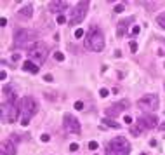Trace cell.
I'll use <instances>...</instances> for the list:
<instances>
[{
  "label": "cell",
  "instance_id": "cell-36",
  "mask_svg": "<svg viewBox=\"0 0 165 155\" xmlns=\"http://www.w3.org/2000/svg\"><path fill=\"white\" fill-rule=\"evenodd\" d=\"M19 59V54H12V61H17Z\"/></svg>",
  "mask_w": 165,
  "mask_h": 155
},
{
  "label": "cell",
  "instance_id": "cell-38",
  "mask_svg": "<svg viewBox=\"0 0 165 155\" xmlns=\"http://www.w3.org/2000/svg\"><path fill=\"white\" fill-rule=\"evenodd\" d=\"M163 66H165V65H163Z\"/></svg>",
  "mask_w": 165,
  "mask_h": 155
},
{
  "label": "cell",
  "instance_id": "cell-10",
  "mask_svg": "<svg viewBox=\"0 0 165 155\" xmlns=\"http://www.w3.org/2000/svg\"><path fill=\"white\" fill-rule=\"evenodd\" d=\"M137 127L141 129H158V119L155 113H143L137 119Z\"/></svg>",
  "mask_w": 165,
  "mask_h": 155
},
{
  "label": "cell",
  "instance_id": "cell-17",
  "mask_svg": "<svg viewBox=\"0 0 165 155\" xmlns=\"http://www.w3.org/2000/svg\"><path fill=\"white\" fill-rule=\"evenodd\" d=\"M156 23H158V25L165 30V12H160L158 16H156Z\"/></svg>",
  "mask_w": 165,
  "mask_h": 155
},
{
  "label": "cell",
  "instance_id": "cell-19",
  "mask_svg": "<svg viewBox=\"0 0 165 155\" xmlns=\"http://www.w3.org/2000/svg\"><path fill=\"white\" fill-rule=\"evenodd\" d=\"M123 9H125V5H123V4H117V5H115V7H113V11H115V12H117V14L123 12Z\"/></svg>",
  "mask_w": 165,
  "mask_h": 155
},
{
  "label": "cell",
  "instance_id": "cell-9",
  "mask_svg": "<svg viewBox=\"0 0 165 155\" xmlns=\"http://www.w3.org/2000/svg\"><path fill=\"white\" fill-rule=\"evenodd\" d=\"M129 107H130L129 99H122V101H117V103H113L111 107H108L106 110H104V113H106L108 119H113V117H118L122 112H125Z\"/></svg>",
  "mask_w": 165,
  "mask_h": 155
},
{
  "label": "cell",
  "instance_id": "cell-31",
  "mask_svg": "<svg viewBox=\"0 0 165 155\" xmlns=\"http://www.w3.org/2000/svg\"><path fill=\"white\" fill-rule=\"evenodd\" d=\"M123 122H125V124H132V117L125 115V117H123Z\"/></svg>",
  "mask_w": 165,
  "mask_h": 155
},
{
  "label": "cell",
  "instance_id": "cell-26",
  "mask_svg": "<svg viewBox=\"0 0 165 155\" xmlns=\"http://www.w3.org/2000/svg\"><path fill=\"white\" fill-rule=\"evenodd\" d=\"M82 108H83L82 101H75V110H82Z\"/></svg>",
  "mask_w": 165,
  "mask_h": 155
},
{
  "label": "cell",
  "instance_id": "cell-1",
  "mask_svg": "<svg viewBox=\"0 0 165 155\" xmlns=\"http://www.w3.org/2000/svg\"><path fill=\"white\" fill-rule=\"evenodd\" d=\"M106 45V40H104V33L99 26L91 25V28L87 30L85 33V40H83V47L91 52H101Z\"/></svg>",
  "mask_w": 165,
  "mask_h": 155
},
{
  "label": "cell",
  "instance_id": "cell-3",
  "mask_svg": "<svg viewBox=\"0 0 165 155\" xmlns=\"http://www.w3.org/2000/svg\"><path fill=\"white\" fill-rule=\"evenodd\" d=\"M28 56H30V59L33 63H37V65H43L45 63V59H47L49 56V45L45 44V42H42V40H37V42H33V44L28 47Z\"/></svg>",
  "mask_w": 165,
  "mask_h": 155
},
{
  "label": "cell",
  "instance_id": "cell-23",
  "mask_svg": "<svg viewBox=\"0 0 165 155\" xmlns=\"http://www.w3.org/2000/svg\"><path fill=\"white\" fill-rule=\"evenodd\" d=\"M40 141L49 143V141H51V136H49V134H42V136H40Z\"/></svg>",
  "mask_w": 165,
  "mask_h": 155
},
{
  "label": "cell",
  "instance_id": "cell-30",
  "mask_svg": "<svg viewBox=\"0 0 165 155\" xmlns=\"http://www.w3.org/2000/svg\"><path fill=\"white\" fill-rule=\"evenodd\" d=\"M82 35H83V30H82V28H80V30H75V37H77V39H80Z\"/></svg>",
  "mask_w": 165,
  "mask_h": 155
},
{
  "label": "cell",
  "instance_id": "cell-18",
  "mask_svg": "<svg viewBox=\"0 0 165 155\" xmlns=\"http://www.w3.org/2000/svg\"><path fill=\"white\" fill-rule=\"evenodd\" d=\"M54 59H56V61H65V54L56 51V52H54Z\"/></svg>",
  "mask_w": 165,
  "mask_h": 155
},
{
  "label": "cell",
  "instance_id": "cell-34",
  "mask_svg": "<svg viewBox=\"0 0 165 155\" xmlns=\"http://www.w3.org/2000/svg\"><path fill=\"white\" fill-rule=\"evenodd\" d=\"M0 25H2V26H5V25H7V19L2 18V19H0Z\"/></svg>",
  "mask_w": 165,
  "mask_h": 155
},
{
  "label": "cell",
  "instance_id": "cell-33",
  "mask_svg": "<svg viewBox=\"0 0 165 155\" xmlns=\"http://www.w3.org/2000/svg\"><path fill=\"white\" fill-rule=\"evenodd\" d=\"M120 56H122V51H120V49H117V51H115V58H120Z\"/></svg>",
  "mask_w": 165,
  "mask_h": 155
},
{
  "label": "cell",
  "instance_id": "cell-16",
  "mask_svg": "<svg viewBox=\"0 0 165 155\" xmlns=\"http://www.w3.org/2000/svg\"><path fill=\"white\" fill-rule=\"evenodd\" d=\"M101 124H103V127H104V129H106V127H109V129H120V127H122V125L118 124V122H115L113 119H108V117H104Z\"/></svg>",
  "mask_w": 165,
  "mask_h": 155
},
{
  "label": "cell",
  "instance_id": "cell-7",
  "mask_svg": "<svg viewBox=\"0 0 165 155\" xmlns=\"http://www.w3.org/2000/svg\"><path fill=\"white\" fill-rule=\"evenodd\" d=\"M37 35L35 31L31 30H26V28H14L12 31V40H14V47L16 49H23L28 45V42H30L33 37Z\"/></svg>",
  "mask_w": 165,
  "mask_h": 155
},
{
  "label": "cell",
  "instance_id": "cell-14",
  "mask_svg": "<svg viewBox=\"0 0 165 155\" xmlns=\"http://www.w3.org/2000/svg\"><path fill=\"white\" fill-rule=\"evenodd\" d=\"M31 16H33V5L31 4H26L25 7L17 11V19L19 21H28V19H31Z\"/></svg>",
  "mask_w": 165,
  "mask_h": 155
},
{
  "label": "cell",
  "instance_id": "cell-24",
  "mask_svg": "<svg viewBox=\"0 0 165 155\" xmlns=\"http://www.w3.org/2000/svg\"><path fill=\"white\" fill-rule=\"evenodd\" d=\"M11 139H12L14 143H19L21 141V136H19V134H11Z\"/></svg>",
  "mask_w": 165,
  "mask_h": 155
},
{
  "label": "cell",
  "instance_id": "cell-8",
  "mask_svg": "<svg viewBox=\"0 0 165 155\" xmlns=\"http://www.w3.org/2000/svg\"><path fill=\"white\" fill-rule=\"evenodd\" d=\"M63 125H65V129L71 134L82 133V125H80L78 119L75 115H71V113H65V115H63Z\"/></svg>",
  "mask_w": 165,
  "mask_h": 155
},
{
  "label": "cell",
  "instance_id": "cell-22",
  "mask_svg": "<svg viewBox=\"0 0 165 155\" xmlns=\"http://www.w3.org/2000/svg\"><path fill=\"white\" fill-rule=\"evenodd\" d=\"M56 23H57V25H65V23H66V18H65V16H57V18H56Z\"/></svg>",
  "mask_w": 165,
  "mask_h": 155
},
{
  "label": "cell",
  "instance_id": "cell-28",
  "mask_svg": "<svg viewBox=\"0 0 165 155\" xmlns=\"http://www.w3.org/2000/svg\"><path fill=\"white\" fill-rule=\"evenodd\" d=\"M97 146H99V145H97V141H91V143H89V148H91V150H96Z\"/></svg>",
  "mask_w": 165,
  "mask_h": 155
},
{
  "label": "cell",
  "instance_id": "cell-4",
  "mask_svg": "<svg viewBox=\"0 0 165 155\" xmlns=\"http://www.w3.org/2000/svg\"><path fill=\"white\" fill-rule=\"evenodd\" d=\"M106 150H109V153H113V155H129L130 153V143L123 136H115L108 143V148Z\"/></svg>",
  "mask_w": 165,
  "mask_h": 155
},
{
  "label": "cell",
  "instance_id": "cell-21",
  "mask_svg": "<svg viewBox=\"0 0 165 155\" xmlns=\"http://www.w3.org/2000/svg\"><path fill=\"white\" fill-rule=\"evenodd\" d=\"M139 31H141V28H139L137 25H136V26H132V28H130V31H129V33H130L132 37H136V35H139Z\"/></svg>",
  "mask_w": 165,
  "mask_h": 155
},
{
  "label": "cell",
  "instance_id": "cell-13",
  "mask_svg": "<svg viewBox=\"0 0 165 155\" xmlns=\"http://www.w3.org/2000/svg\"><path fill=\"white\" fill-rule=\"evenodd\" d=\"M0 155H16V143L9 138L5 141H2V148H0Z\"/></svg>",
  "mask_w": 165,
  "mask_h": 155
},
{
  "label": "cell",
  "instance_id": "cell-6",
  "mask_svg": "<svg viewBox=\"0 0 165 155\" xmlns=\"http://www.w3.org/2000/svg\"><path fill=\"white\" fill-rule=\"evenodd\" d=\"M137 107H139V110H143L144 113H153V112H156L158 107H160V98H158V94H155V93L144 94V96L137 101Z\"/></svg>",
  "mask_w": 165,
  "mask_h": 155
},
{
  "label": "cell",
  "instance_id": "cell-39",
  "mask_svg": "<svg viewBox=\"0 0 165 155\" xmlns=\"http://www.w3.org/2000/svg\"><path fill=\"white\" fill-rule=\"evenodd\" d=\"M106 155H108V153H106Z\"/></svg>",
  "mask_w": 165,
  "mask_h": 155
},
{
  "label": "cell",
  "instance_id": "cell-25",
  "mask_svg": "<svg viewBox=\"0 0 165 155\" xmlns=\"http://www.w3.org/2000/svg\"><path fill=\"white\" fill-rule=\"evenodd\" d=\"M130 51H132V52H136V51H137V42H136V40H132V42H130Z\"/></svg>",
  "mask_w": 165,
  "mask_h": 155
},
{
  "label": "cell",
  "instance_id": "cell-15",
  "mask_svg": "<svg viewBox=\"0 0 165 155\" xmlns=\"http://www.w3.org/2000/svg\"><path fill=\"white\" fill-rule=\"evenodd\" d=\"M23 70L30 71V73H38V65L33 63L31 59H26V61L23 63Z\"/></svg>",
  "mask_w": 165,
  "mask_h": 155
},
{
  "label": "cell",
  "instance_id": "cell-12",
  "mask_svg": "<svg viewBox=\"0 0 165 155\" xmlns=\"http://www.w3.org/2000/svg\"><path fill=\"white\" fill-rule=\"evenodd\" d=\"M68 9V2H65V0H56V2H51L49 4V11L54 14H63L65 11Z\"/></svg>",
  "mask_w": 165,
  "mask_h": 155
},
{
  "label": "cell",
  "instance_id": "cell-27",
  "mask_svg": "<svg viewBox=\"0 0 165 155\" xmlns=\"http://www.w3.org/2000/svg\"><path fill=\"white\" fill-rule=\"evenodd\" d=\"M78 150V143H71L69 145V152H77Z\"/></svg>",
  "mask_w": 165,
  "mask_h": 155
},
{
  "label": "cell",
  "instance_id": "cell-5",
  "mask_svg": "<svg viewBox=\"0 0 165 155\" xmlns=\"http://www.w3.org/2000/svg\"><path fill=\"white\" fill-rule=\"evenodd\" d=\"M87 11H89V0H82V2H78L73 9H71V14H69V19H68V25H69V26L80 25V23L85 19Z\"/></svg>",
  "mask_w": 165,
  "mask_h": 155
},
{
  "label": "cell",
  "instance_id": "cell-37",
  "mask_svg": "<svg viewBox=\"0 0 165 155\" xmlns=\"http://www.w3.org/2000/svg\"><path fill=\"white\" fill-rule=\"evenodd\" d=\"M163 89H165V82H163Z\"/></svg>",
  "mask_w": 165,
  "mask_h": 155
},
{
  "label": "cell",
  "instance_id": "cell-35",
  "mask_svg": "<svg viewBox=\"0 0 165 155\" xmlns=\"http://www.w3.org/2000/svg\"><path fill=\"white\" fill-rule=\"evenodd\" d=\"M5 77H7V73H5V71H2V73H0V79L5 80Z\"/></svg>",
  "mask_w": 165,
  "mask_h": 155
},
{
  "label": "cell",
  "instance_id": "cell-20",
  "mask_svg": "<svg viewBox=\"0 0 165 155\" xmlns=\"http://www.w3.org/2000/svg\"><path fill=\"white\" fill-rule=\"evenodd\" d=\"M141 131H143V129L141 127H130V134H132V136H139V134H141Z\"/></svg>",
  "mask_w": 165,
  "mask_h": 155
},
{
  "label": "cell",
  "instance_id": "cell-11",
  "mask_svg": "<svg viewBox=\"0 0 165 155\" xmlns=\"http://www.w3.org/2000/svg\"><path fill=\"white\" fill-rule=\"evenodd\" d=\"M134 21H136V18H134V16H130V18H125V19H122V21L118 23V26H117V37H118V39H122L123 35H127L129 25H132Z\"/></svg>",
  "mask_w": 165,
  "mask_h": 155
},
{
  "label": "cell",
  "instance_id": "cell-2",
  "mask_svg": "<svg viewBox=\"0 0 165 155\" xmlns=\"http://www.w3.org/2000/svg\"><path fill=\"white\" fill-rule=\"evenodd\" d=\"M19 108H21V125L26 127L31 117H35V113L38 112V103L33 96H25L19 99Z\"/></svg>",
  "mask_w": 165,
  "mask_h": 155
},
{
  "label": "cell",
  "instance_id": "cell-29",
  "mask_svg": "<svg viewBox=\"0 0 165 155\" xmlns=\"http://www.w3.org/2000/svg\"><path fill=\"white\" fill-rule=\"evenodd\" d=\"M99 96H101V98H106V96H108V89H101V91H99Z\"/></svg>",
  "mask_w": 165,
  "mask_h": 155
},
{
  "label": "cell",
  "instance_id": "cell-32",
  "mask_svg": "<svg viewBox=\"0 0 165 155\" xmlns=\"http://www.w3.org/2000/svg\"><path fill=\"white\" fill-rule=\"evenodd\" d=\"M43 80H45V82H52V75H51V73H47V75L43 77Z\"/></svg>",
  "mask_w": 165,
  "mask_h": 155
}]
</instances>
